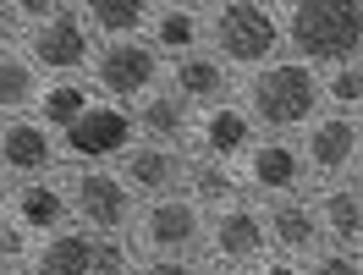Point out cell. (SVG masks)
Returning a JSON list of instances; mask_svg holds the SVG:
<instances>
[{
    "label": "cell",
    "mask_w": 363,
    "mask_h": 275,
    "mask_svg": "<svg viewBox=\"0 0 363 275\" xmlns=\"http://www.w3.org/2000/svg\"><path fill=\"white\" fill-rule=\"evenodd\" d=\"M292 61L314 72L363 61V0H292L281 6Z\"/></svg>",
    "instance_id": "obj_1"
},
{
    "label": "cell",
    "mask_w": 363,
    "mask_h": 275,
    "mask_svg": "<svg viewBox=\"0 0 363 275\" xmlns=\"http://www.w3.org/2000/svg\"><path fill=\"white\" fill-rule=\"evenodd\" d=\"M286 45L281 6L264 0H215L204 6V50L231 72H259L275 61V50Z\"/></svg>",
    "instance_id": "obj_2"
},
{
    "label": "cell",
    "mask_w": 363,
    "mask_h": 275,
    "mask_svg": "<svg viewBox=\"0 0 363 275\" xmlns=\"http://www.w3.org/2000/svg\"><path fill=\"white\" fill-rule=\"evenodd\" d=\"M242 111L259 121L264 138L308 133V121L325 111L319 72L303 67V61H270V67L248 72V83H242Z\"/></svg>",
    "instance_id": "obj_3"
},
{
    "label": "cell",
    "mask_w": 363,
    "mask_h": 275,
    "mask_svg": "<svg viewBox=\"0 0 363 275\" xmlns=\"http://www.w3.org/2000/svg\"><path fill=\"white\" fill-rule=\"evenodd\" d=\"M67 204H72V220L83 231H94V237H121V231H133V220H138V198L127 193L121 171H111V165L72 171L67 176Z\"/></svg>",
    "instance_id": "obj_4"
},
{
    "label": "cell",
    "mask_w": 363,
    "mask_h": 275,
    "mask_svg": "<svg viewBox=\"0 0 363 275\" xmlns=\"http://www.w3.org/2000/svg\"><path fill=\"white\" fill-rule=\"evenodd\" d=\"M209 215L199 204H187L182 193L171 198H149L133 220V248H143V259H187L193 248H204Z\"/></svg>",
    "instance_id": "obj_5"
},
{
    "label": "cell",
    "mask_w": 363,
    "mask_h": 275,
    "mask_svg": "<svg viewBox=\"0 0 363 275\" xmlns=\"http://www.w3.org/2000/svg\"><path fill=\"white\" fill-rule=\"evenodd\" d=\"M94 89L111 105H138L165 83V61L149 39H121V45H99L94 50Z\"/></svg>",
    "instance_id": "obj_6"
},
{
    "label": "cell",
    "mask_w": 363,
    "mask_h": 275,
    "mask_svg": "<svg viewBox=\"0 0 363 275\" xmlns=\"http://www.w3.org/2000/svg\"><path fill=\"white\" fill-rule=\"evenodd\" d=\"M23 55L50 83L55 77H83L94 67V33L83 23V6H61V17H50L45 28H28Z\"/></svg>",
    "instance_id": "obj_7"
},
{
    "label": "cell",
    "mask_w": 363,
    "mask_h": 275,
    "mask_svg": "<svg viewBox=\"0 0 363 275\" xmlns=\"http://www.w3.org/2000/svg\"><path fill=\"white\" fill-rule=\"evenodd\" d=\"M138 138V121L127 105H111V99H94L83 121L61 133V160H72V171H83V165H111L121 160L127 149H133Z\"/></svg>",
    "instance_id": "obj_8"
},
{
    "label": "cell",
    "mask_w": 363,
    "mask_h": 275,
    "mask_svg": "<svg viewBox=\"0 0 363 275\" xmlns=\"http://www.w3.org/2000/svg\"><path fill=\"white\" fill-rule=\"evenodd\" d=\"M270 248V231H264V209L259 204H226L220 215H209V231H204V253L220 275H231L237 264H259Z\"/></svg>",
    "instance_id": "obj_9"
},
{
    "label": "cell",
    "mask_w": 363,
    "mask_h": 275,
    "mask_svg": "<svg viewBox=\"0 0 363 275\" xmlns=\"http://www.w3.org/2000/svg\"><path fill=\"white\" fill-rule=\"evenodd\" d=\"M237 176H242L248 193L281 204V198H297L314 171L303 160V143H292V138H259L248 155H242V171H237Z\"/></svg>",
    "instance_id": "obj_10"
},
{
    "label": "cell",
    "mask_w": 363,
    "mask_h": 275,
    "mask_svg": "<svg viewBox=\"0 0 363 275\" xmlns=\"http://www.w3.org/2000/svg\"><path fill=\"white\" fill-rule=\"evenodd\" d=\"M363 155V127L358 116H336V111H319L308 121V133H303V160L314 176H347Z\"/></svg>",
    "instance_id": "obj_11"
},
{
    "label": "cell",
    "mask_w": 363,
    "mask_h": 275,
    "mask_svg": "<svg viewBox=\"0 0 363 275\" xmlns=\"http://www.w3.org/2000/svg\"><path fill=\"white\" fill-rule=\"evenodd\" d=\"M55 165H61V138L50 133L39 116L0 121V171H6V176L33 182V176H50Z\"/></svg>",
    "instance_id": "obj_12"
},
{
    "label": "cell",
    "mask_w": 363,
    "mask_h": 275,
    "mask_svg": "<svg viewBox=\"0 0 363 275\" xmlns=\"http://www.w3.org/2000/svg\"><path fill=\"white\" fill-rule=\"evenodd\" d=\"M231 77H237V72L220 67L209 50H193V55H182V61H165V89L177 94L193 116L226 105L231 99Z\"/></svg>",
    "instance_id": "obj_13"
},
{
    "label": "cell",
    "mask_w": 363,
    "mask_h": 275,
    "mask_svg": "<svg viewBox=\"0 0 363 275\" xmlns=\"http://www.w3.org/2000/svg\"><path fill=\"white\" fill-rule=\"evenodd\" d=\"M6 220H11V226H23L33 242H39V237H50V231H61V226L72 220L67 182H55V176L17 182V187H11V209H6Z\"/></svg>",
    "instance_id": "obj_14"
},
{
    "label": "cell",
    "mask_w": 363,
    "mask_h": 275,
    "mask_svg": "<svg viewBox=\"0 0 363 275\" xmlns=\"http://www.w3.org/2000/svg\"><path fill=\"white\" fill-rule=\"evenodd\" d=\"M193 143H199V155L209 160H242L253 143H259V121L242 111V99H226V105H215V111L199 116V127H193Z\"/></svg>",
    "instance_id": "obj_15"
},
{
    "label": "cell",
    "mask_w": 363,
    "mask_h": 275,
    "mask_svg": "<svg viewBox=\"0 0 363 275\" xmlns=\"http://www.w3.org/2000/svg\"><path fill=\"white\" fill-rule=\"evenodd\" d=\"M182 155L177 149H155V143H133L127 155H121V182H127V193L133 198H171L182 187Z\"/></svg>",
    "instance_id": "obj_16"
},
{
    "label": "cell",
    "mask_w": 363,
    "mask_h": 275,
    "mask_svg": "<svg viewBox=\"0 0 363 275\" xmlns=\"http://www.w3.org/2000/svg\"><path fill=\"white\" fill-rule=\"evenodd\" d=\"M133 121H138V143L177 149V155H182V143H193V127H199V116L187 111L171 89H155L149 99H138V105H133Z\"/></svg>",
    "instance_id": "obj_17"
},
{
    "label": "cell",
    "mask_w": 363,
    "mask_h": 275,
    "mask_svg": "<svg viewBox=\"0 0 363 275\" xmlns=\"http://www.w3.org/2000/svg\"><path fill=\"white\" fill-rule=\"evenodd\" d=\"M264 231H270V248L281 259H314L325 248V237H319V215L308 198H281V204L264 209Z\"/></svg>",
    "instance_id": "obj_18"
},
{
    "label": "cell",
    "mask_w": 363,
    "mask_h": 275,
    "mask_svg": "<svg viewBox=\"0 0 363 275\" xmlns=\"http://www.w3.org/2000/svg\"><path fill=\"white\" fill-rule=\"evenodd\" d=\"M143 39L160 50V61H182V55L204 50V6H193V0H160Z\"/></svg>",
    "instance_id": "obj_19"
},
{
    "label": "cell",
    "mask_w": 363,
    "mask_h": 275,
    "mask_svg": "<svg viewBox=\"0 0 363 275\" xmlns=\"http://www.w3.org/2000/svg\"><path fill=\"white\" fill-rule=\"evenodd\" d=\"M182 198L187 204H199L209 215H220L226 204H237L242 198V176H237V165L226 160H209V155H187V165H182Z\"/></svg>",
    "instance_id": "obj_20"
},
{
    "label": "cell",
    "mask_w": 363,
    "mask_h": 275,
    "mask_svg": "<svg viewBox=\"0 0 363 275\" xmlns=\"http://www.w3.org/2000/svg\"><path fill=\"white\" fill-rule=\"evenodd\" d=\"M28 275H94V231L61 226L28 253Z\"/></svg>",
    "instance_id": "obj_21"
},
{
    "label": "cell",
    "mask_w": 363,
    "mask_h": 275,
    "mask_svg": "<svg viewBox=\"0 0 363 275\" xmlns=\"http://www.w3.org/2000/svg\"><path fill=\"white\" fill-rule=\"evenodd\" d=\"M314 215H319V237L330 248H358L363 242V193L352 182H330L314 198Z\"/></svg>",
    "instance_id": "obj_22"
},
{
    "label": "cell",
    "mask_w": 363,
    "mask_h": 275,
    "mask_svg": "<svg viewBox=\"0 0 363 275\" xmlns=\"http://www.w3.org/2000/svg\"><path fill=\"white\" fill-rule=\"evenodd\" d=\"M149 17H155L149 0H83V23H89V33H99L105 45L143 39V33H149Z\"/></svg>",
    "instance_id": "obj_23"
},
{
    "label": "cell",
    "mask_w": 363,
    "mask_h": 275,
    "mask_svg": "<svg viewBox=\"0 0 363 275\" xmlns=\"http://www.w3.org/2000/svg\"><path fill=\"white\" fill-rule=\"evenodd\" d=\"M39 94H45V77L33 72L23 50H0V121H17V116L39 111Z\"/></svg>",
    "instance_id": "obj_24"
},
{
    "label": "cell",
    "mask_w": 363,
    "mask_h": 275,
    "mask_svg": "<svg viewBox=\"0 0 363 275\" xmlns=\"http://www.w3.org/2000/svg\"><path fill=\"white\" fill-rule=\"evenodd\" d=\"M94 99H99V94H94L83 77H55V83H45V94H39V111H33V116H39V121H45L55 138H61L67 127H77V121H83V111H89Z\"/></svg>",
    "instance_id": "obj_25"
},
{
    "label": "cell",
    "mask_w": 363,
    "mask_h": 275,
    "mask_svg": "<svg viewBox=\"0 0 363 275\" xmlns=\"http://www.w3.org/2000/svg\"><path fill=\"white\" fill-rule=\"evenodd\" d=\"M319 94L336 116H358L363 111V61H347V67L319 72Z\"/></svg>",
    "instance_id": "obj_26"
},
{
    "label": "cell",
    "mask_w": 363,
    "mask_h": 275,
    "mask_svg": "<svg viewBox=\"0 0 363 275\" xmlns=\"http://www.w3.org/2000/svg\"><path fill=\"white\" fill-rule=\"evenodd\" d=\"M138 248L127 237H94V275H133Z\"/></svg>",
    "instance_id": "obj_27"
},
{
    "label": "cell",
    "mask_w": 363,
    "mask_h": 275,
    "mask_svg": "<svg viewBox=\"0 0 363 275\" xmlns=\"http://www.w3.org/2000/svg\"><path fill=\"white\" fill-rule=\"evenodd\" d=\"M308 275H363V253L358 248H325L314 253V264H308Z\"/></svg>",
    "instance_id": "obj_28"
},
{
    "label": "cell",
    "mask_w": 363,
    "mask_h": 275,
    "mask_svg": "<svg viewBox=\"0 0 363 275\" xmlns=\"http://www.w3.org/2000/svg\"><path fill=\"white\" fill-rule=\"evenodd\" d=\"M28 253H33V237L11 220H0V264H28Z\"/></svg>",
    "instance_id": "obj_29"
},
{
    "label": "cell",
    "mask_w": 363,
    "mask_h": 275,
    "mask_svg": "<svg viewBox=\"0 0 363 275\" xmlns=\"http://www.w3.org/2000/svg\"><path fill=\"white\" fill-rule=\"evenodd\" d=\"M11 11H17V23L45 28L50 17H61V0H11Z\"/></svg>",
    "instance_id": "obj_30"
},
{
    "label": "cell",
    "mask_w": 363,
    "mask_h": 275,
    "mask_svg": "<svg viewBox=\"0 0 363 275\" xmlns=\"http://www.w3.org/2000/svg\"><path fill=\"white\" fill-rule=\"evenodd\" d=\"M133 275H199L187 259H138V270Z\"/></svg>",
    "instance_id": "obj_31"
},
{
    "label": "cell",
    "mask_w": 363,
    "mask_h": 275,
    "mask_svg": "<svg viewBox=\"0 0 363 275\" xmlns=\"http://www.w3.org/2000/svg\"><path fill=\"white\" fill-rule=\"evenodd\" d=\"M248 275H308V270H303L297 259H281V253H275V259H259Z\"/></svg>",
    "instance_id": "obj_32"
},
{
    "label": "cell",
    "mask_w": 363,
    "mask_h": 275,
    "mask_svg": "<svg viewBox=\"0 0 363 275\" xmlns=\"http://www.w3.org/2000/svg\"><path fill=\"white\" fill-rule=\"evenodd\" d=\"M17 11H11V0H0V50H11V33H17Z\"/></svg>",
    "instance_id": "obj_33"
},
{
    "label": "cell",
    "mask_w": 363,
    "mask_h": 275,
    "mask_svg": "<svg viewBox=\"0 0 363 275\" xmlns=\"http://www.w3.org/2000/svg\"><path fill=\"white\" fill-rule=\"evenodd\" d=\"M6 209H11V182H6V171H0V220H6Z\"/></svg>",
    "instance_id": "obj_34"
},
{
    "label": "cell",
    "mask_w": 363,
    "mask_h": 275,
    "mask_svg": "<svg viewBox=\"0 0 363 275\" xmlns=\"http://www.w3.org/2000/svg\"><path fill=\"white\" fill-rule=\"evenodd\" d=\"M352 187L363 193V155H358V165H352Z\"/></svg>",
    "instance_id": "obj_35"
},
{
    "label": "cell",
    "mask_w": 363,
    "mask_h": 275,
    "mask_svg": "<svg viewBox=\"0 0 363 275\" xmlns=\"http://www.w3.org/2000/svg\"><path fill=\"white\" fill-rule=\"evenodd\" d=\"M0 275H28V264H0Z\"/></svg>",
    "instance_id": "obj_36"
},
{
    "label": "cell",
    "mask_w": 363,
    "mask_h": 275,
    "mask_svg": "<svg viewBox=\"0 0 363 275\" xmlns=\"http://www.w3.org/2000/svg\"><path fill=\"white\" fill-rule=\"evenodd\" d=\"M358 127H363V111H358Z\"/></svg>",
    "instance_id": "obj_37"
},
{
    "label": "cell",
    "mask_w": 363,
    "mask_h": 275,
    "mask_svg": "<svg viewBox=\"0 0 363 275\" xmlns=\"http://www.w3.org/2000/svg\"><path fill=\"white\" fill-rule=\"evenodd\" d=\"M215 275H220V270H215Z\"/></svg>",
    "instance_id": "obj_38"
}]
</instances>
